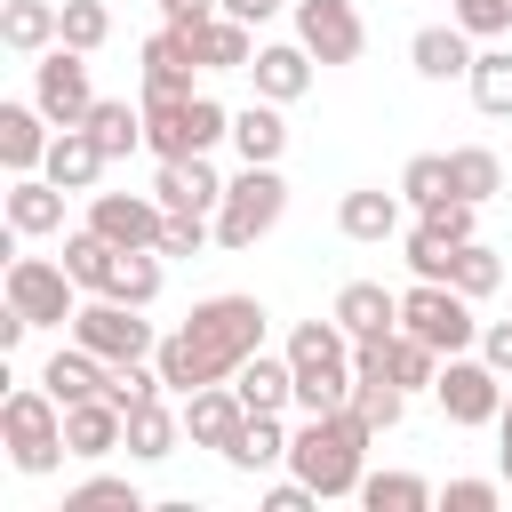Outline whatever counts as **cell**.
<instances>
[{"instance_id":"cell-6","label":"cell","mask_w":512,"mask_h":512,"mask_svg":"<svg viewBox=\"0 0 512 512\" xmlns=\"http://www.w3.org/2000/svg\"><path fill=\"white\" fill-rule=\"evenodd\" d=\"M0 296H8L32 328H72V312H80V280H72L64 264H48V256H8Z\"/></svg>"},{"instance_id":"cell-39","label":"cell","mask_w":512,"mask_h":512,"mask_svg":"<svg viewBox=\"0 0 512 512\" xmlns=\"http://www.w3.org/2000/svg\"><path fill=\"white\" fill-rule=\"evenodd\" d=\"M456 184H448V152H416L408 168H400V200L408 208H432V200H448Z\"/></svg>"},{"instance_id":"cell-16","label":"cell","mask_w":512,"mask_h":512,"mask_svg":"<svg viewBox=\"0 0 512 512\" xmlns=\"http://www.w3.org/2000/svg\"><path fill=\"white\" fill-rule=\"evenodd\" d=\"M8 232L16 240H48V232H64V184L56 176H8Z\"/></svg>"},{"instance_id":"cell-54","label":"cell","mask_w":512,"mask_h":512,"mask_svg":"<svg viewBox=\"0 0 512 512\" xmlns=\"http://www.w3.org/2000/svg\"><path fill=\"white\" fill-rule=\"evenodd\" d=\"M496 472H504V488H512V432H504V448H496Z\"/></svg>"},{"instance_id":"cell-34","label":"cell","mask_w":512,"mask_h":512,"mask_svg":"<svg viewBox=\"0 0 512 512\" xmlns=\"http://www.w3.org/2000/svg\"><path fill=\"white\" fill-rule=\"evenodd\" d=\"M472 104L488 120H512V48H480L472 56Z\"/></svg>"},{"instance_id":"cell-11","label":"cell","mask_w":512,"mask_h":512,"mask_svg":"<svg viewBox=\"0 0 512 512\" xmlns=\"http://www.w3.org/2000/svg\"><path fill=\"white\" fill-rule=\"evenodd\" d=\"M152 200H160L168 216H216V208H224V176L208 168V152H184V160H160Z\"/></svg>"},{"instance_id":"cell-14","label":"cell","mask_w":512,"mask_h":512,"mask_svg":"<svg viewBox=\"0 0 512 512\" xmlns=\"http://www.w3.org/2000/svg\"><path fill=\"white\" fill-rule=\"evenodd\" d=\"M192 72H208L200 48H192V32L184 24H160L144 40V96H192Z\"/></svg>"},{"instance_id":"cell-35","label":"cell","mask_w":512,"mask_h":512,"mask_svg":"<svg viewBox=\"0 0 512 512\" xmlns=\"http://www.w3.org/2000/svg\"><path fill=\"white\" fill-rule=\"evenodd\" d=\"M448 280L480 304V296H496V288H504V256H496L488 240H464V248H456V264H448Z\"/></svg>"},{"instance_id":"cell-40","label":"cell","mask_w":512,"mask_h":512,"mask_svg":"<svg viewBox=\"0 0 512 512\" xmlns=\"http://www.w3.org/2000/svg\"><path fill=\"white\" fill-rule=\"evenodd\" d=\"M392 384H400V392H432V384H440V352H432L424 336H408V328H400V344H392Z\"/></svg>"},{"instance_id":"cell-26","label":"cell","mask_w":512,"mask_h":512,"mask_svg":"<svg viewBox=\"0 0 512 512\" xmlns=\"http://www.w3.org/2000/svg\"><path fill=\"white\" fill-rule=\"evenodd\" d=\"M232 152H240V160H264V168H280V152H288V120H280V104H272V96H256V104H240V112H232Z\"/></svg>"},{"instance_id":"cell-25","label":"cell","mask_w":512,"mask_h":512,"mask_svg":"<svg viewBox=\"0 0 512 512\" xmlns=\"http://www.w3.org/2000/svg\"><path fill=\"white\" fill-rule=\"evenodd\" d=\"M184 32H192V48H200V64H208V72H248V64H256L248 24H240V16H224V8H216V16H200V24H184Z\"/></svg>"},{"instance_id":"cell-41","label":"cell","mask_w":512,"mask_h":512,"mask_svg":"<svg viewBox=\"0 0 512 512\" xmlns=\"http://www.w3.org/2000/svg\"><path fill=\"white\" fill-rule=\"evenodd\" d=\"M104 40H112V8H104V0H64V48L96 56Z\"/></svg>"},{"instance_id":"cell-46","label":"cell","mask_w":512,"mask_h":512,"mask_svg":"<svg viewBox=\"0 0 512 512\" xmlns=\"http://www.w3.org/2000/svg\"><path fill=\"white\" fill-rule=\"evenodd\" d=\"M440 504H448V512H496V504H504V472H496V480H448Z\"/></svg>"},{"instance_id":"cell-23","label":"cell","mask_w":512,"mask_h":512,"mask_svg":"<svg viewBox=\"0 0 512 512\" xmlns=\"http://www.w3.org/2000/svg\"><path fill=\"white\" fill-rule=\"evenodd\" d=\"M288 424H280V408H248V424H240V440L224 448V464L232 472H272V464H288Z\"/></svg>"},{"instance_id":"cell-22","label":"cell","mask_w":512,"mask_h":512,"mask_svg":"<svg viewBox=\"0 0 512 512\" xmlns=\"http://www.w3.org/2000/svg\"><path fill=\"white\" fill-rule=\"evenodd\" d=\"M328 312H336V328H344V336H376V328H400V296H392L384 280H344Z\"/></svg>"},{"instance_id":"cell-48","label":"cell","mask_w":512,"mask_h":512,"mask_svg":"<svg viewBox=\"0 0 512 512\" xmlns=\"http://www.w3.org/2000/svg\"><path fill=\"white\" fill-rule=\"evenodd\" d=\"M216 232H208V216H168L160 224V256H200Z\"/></svg>"},{"instance_id":"cell-29","label":"cell","mask_w":512,"mask_h":512,"mask_svg":"<svg viewBox=\"0 0 512 512\" xmlns=\"http://www.w3.org/2000/svg\"><path fill=\"white\" fill-rule=\"evenodd\" d=\"M232 384H240L248 408H296V360L288 352H248L232 368Z\"/></svg>"},{"instance_id":"cell-37","label":"cell","mask_w":512,"mask_h":512,"mask_svg":"<svg viewBox=\"0 0 512 512\" xmlns=\"http://www.w3.org/2000/svg\"><path fill=\"white\" fill-rule=\"evenodd\" d=\"M64 512H144V488L120 480V472H96V480H80L64 496Z\"/></svg>"},{"instance_id":"cell-49","label":"cell","mask_w":512,"mask_h":512,"mask_svg":"<svg viewBox=\"0 0 512 512\" xmlns=\"http://www.w3.org/2000/svg\"><path fill=\"white\" fill-rule=\"evenodd\" d=\"M320 504V488L296 472V480H280V488H264V512H312Z\"/></svg>"},{"instance_id":"cell-12","label":"cell","mask_w":512,"mask_h":512,"mask_svg":"<svg viewBox=\"0 0 512 512\" xmlns=\"http://www.w3.org/2000/svg\"><path fill=\"white\" fill-rule=\"evenodd\" d=\"M88 224H96L112 248H160L168 208H160V200H144V192H88Z\"/></svg>"},{"instance_id":"cell-5","label":"cell","mask_w":512,"mask_h":512,"mask_svg":"<svg viewBox=\"0 0 512 512\" xmlns=\"http://www.w3.org/2000/svg\"><path fill=\"white\" fill-rule=\"evenodd\" d=\"M400 328L408 336H424L440 360L448 352H472L480 344V320H472V296L456 288V280H416V288H400Z\"/></svg>"},{"instance_id":"cell-3","label":"cell","mask_w":512,"mask_h":512,"mask_svg":"<svg viewBox=\"0 0 512 512\" xmlns=\"http://www.w3.org/2000/svg\"><path fill=\"white\" fill-rule=\"evenodd\" d=\"M0 440H8V464L16 472H56L72 448H64V400L48 392V384H16L8 400H0Z\"/></svg>"},{"instance_id":"cell-33","label":"cell","mask_w":512,"mask_h":512,"mask_svg":"<svg viewBox=\"0 0 512 512\" xmlns=\"http://www.w3.org/2000/svg\"><path fill=\"white\" fill-rule=\"evenodd\" d=\"M448 184H456L464 200H496V192H504V160H496L488 144H456V152H448Z\"/></svg>"},{"instance_id":"cell-44","label":"cell","mask_w":512,"mask_h":512,"mask_svg":"<svg viewBox=\"0 0 512 512\" xmlns=\"http://www.w3.org/2000/svg\"><path fill=\"white\" fill-rule=\"evenodd\" d=\"M472 216H480V200H464V192H448V200L416 208V224H424V232H440L448 248H464V240H472Z\"/></svg>"},{"instance_id":"cell-38","label":"cell","mask_w":512,"mask_h":512,"mask_svg":"<svg viewBox=\"0 0 512 512\" xmlns=\"http://www.w3.org/2000/svg\"><path fill=\"white\" fill-rule=\"evenodd\" d=\"M144 144L160 152V160H184L192 144H184V96H144Z\"/></svg>"},{"instance_id":"cell-24","label":"cell","mask_w":512,"mask_h":512,"mask_svg":"<svg viewBox=\"0 0 512 512\" xmlns=\"http://www.w3.org/2000/svg\"><path fill=\"white\" fill-rule=\"evenodd\" d=\"M0 40L16 56H48L64 40V0H8L0 8Z\"/></svg>"},{"instance_id":"cell-7","label":"cell","mask_w":512,"mask_h":512,"mask_svg":"<svg viewBox=\"0 0 512 512\" xmlns=\"http://www.w3.org/2000/svg\"><path fill=\"white\" fill-rule=\"evenodd\" d=\"M72 344H88L96 360H152V352H160V336H152L144 304H120V296L80 304V312H72Z\"/></svg>"},{"instance_id":"cell-30","label":"cell","mask_w":512,"mask_h":512,"mask_svg":"<svg viewBox=\"0 0 512 512\" xmlns=\"http://www.w3.org/2000/svg\"><path fill=\"white\" fill-rule=\"evenodd\" d=\"M112 264H120V248L96 232V224H80V232H64V272L88 288V296H104L112 288Z\"/></svg>"},{"instance_id":"cell-19","label":"cell","mask_w":512,"mask_h":512,"mask_svg":"<svg viewBox=\"0 0 512 512\" xmlns=\"http://www.w3.org/2000/svg\"><path fill=\"white\" fill-rule=\"evenodd\" d=\"M104 168H112V160H104V144L88 136V120H80V128H56V144H48V160H40V176H56L64 192H96Z\"/></svg>"},{"instance_id":"cell-20","label":"cell","mask_w":512,"mask_h":512,"mask_svg":"<svg viewBox=\"0 0 512 512\" xmlns=\"http://www.w3.org/2000/svg\"><path fill=\"white\" fill-rule=\"evenodd\" d=\"M176 440H184V408H168V392L128 408V440H120V448H128L136 464H168V456H176Z\"/></svg>"},{"instance_id":"cell-28","label":"cell","mask_w":512,"mask_h":512,"mask_svg":"<svg viewBox=\"0 0 512 512\" xmlns=\"http://www.w3.org/2000/svg\"><path fill=\"white\" fill-rule=\"evenodd\" d=\"M104 376H112V360H96L88 344H56V352H48V368H40V384H48L64 408H72V400H96V392H104Z\"/></svg>"},{"instance_id":"cell-50","label":"cell","mask_w":512,"mask_h":512,"mask_svg":"<svg viewBox=\"0 0 512 512\" xmlns=\"http://www.w3.org/2000/svg\"><path fill=\"white\" fill-rule=\"evenodd\" d=\"M480 360H488L496 376H512V320H488V328H480Z\"/></svg>"},{"instance_id":"cell-9","label":"cell","mask_w":512,"mask_h":512,"mask_svg":"<svg viewBox=\"0 0 512 512\" xmlns=\"http://www.w3.org/2000/svg\"><path fill=\"white\" fill-rule=\"evenodd\" d=\"M432 400L448 408V424H496L504 416V376L488 368V360H464V352H448L440 360V384H432Z\"/></svg>"},{"instance_id":"cell-55","label":"cell","mask_w":512,"mask_h":512,"mask_svg":"<svg viewBox=\"0 0 512 512\" xmlns=\"http://www.w3.org/2000/svg\"><path fill=\"white\" fill-rule=\"evenodd\" d=\"M496 432H512V384H504V416H496Z\"/></svg>"},{"instance_id":"cell-18","label":"cell","mask_w":512,"mask_h":512,"mask_svg":"<svg viewBox=\"0 0 512 512\" xmlns=\"http://www.w3.org/2000/svg\"><path fill=\"white\" fill-rule=\"evenodd\" d=\"M56 120L40 112V104H0V160H8V176H32L40 160H48V136Z\"/></svg>"},{"instance_id":"cell-10","label":"cell","mask_w":512,"mask_h":512,"mask_svg":"<svg viewBox=\"0 0 512 512\" xmlns=\"http://www.w3.org/2000/svg\"><path fill=\"white\" fill-rule=\"evenodd\" d=\"M296 40L320 56V64H352L368 48V24L352 0H296Z\"/></svg>"},{"instance_id":"cell-31","label":"cell","mask_w":512,"mask_h":512,"mask_svg":"<svg viewBox=\"0 0 512 512\" xmlns=\"http://www.w3.org/2000/svg\"><path fill=\"white\" fill-rule=\"evenodd\" d=\"M88 136L104 144V160H128V152L144 144V104H120V96H96V112H88Z\"/></svg>"},{"instance_id":"cell-21","label":"cell","mask_w":512,"mask_h":512,"mask_svg":"<svg viewBox=\"0 0 512 512\" xmlns=\"http://www.w3.org/2000/svg\"><path fill=\"white\" fill-rule=\"evenodd\" d=\"M408 64H416L424 80H472V32H464V24H424V32L408 40Z\"/></svg>"},{"instance_id":"cell-13","label":"cell","mask_w":512,"mask_h":512,"mask_svg":"<svg viewBox=\"0 0 512 512\" xmlns=\"http://www.w3.org/2000/svg\"><path fill=\"white\" fill-rule=\"evenodd\" d=\"M240 424H248V400H240V384L224 376V384H200V392H184V440L192 448H232L240 440Z\"/></svg>"},{"instance_id":"cell-2","label":"cell","mask_w":512,"mask_h":512,"mask_svg":"<svg viewBox=\"0 0 512 512\" xmlns=\"http://www.w3.org/2000/svg\"><path fill=\"white\" fill-rule=\"evenodd\" d=\"M368 424L352 416V400L344 408H328V416H304L296 424V440H288V464L320 488V504L328 496H360V480H368Z\"/></svg>"},{"instance_id":"cell-1","label":"cell","mask_w":512,"mask_h":512,"mask_svg":"<svg viewBox=\"0 0 512 512\" xmlns=\"http://www.w3.org/2000/svg\"><path fill=\"white\" fill-rule=\"evenodd\" d=\"M248 352H264V304L256 296H200L192 312H184V328H168L160 336V376H168V392L184 400V392H200V384H224Z\"/></svg>"},{"instance_id":"cell-51","label":"cell","mask_w":512,"mask_h":512,"mask_svg":"<svg viewBox=\"0 0 512 512\" xmlns=\"http://www.w3.org/2000/svg\"><path fill=\"white\" fill-rule=\"evenodd\" d=\"M216 8H224V0H160L168 24H200V16H216Z\"/></svg>"},{"instance_id":"cell-4","label":"cell","mask_w":512,"mask_h":512,"mask_svg":"<svg viewBox=\"0 0 512 512\" xmlns=\"http://www.w3.org/2000/svg\"><path fill=\"white\" fill-rule=\"evenodd\" d=\"M280 216H288V184H280V168L240 160V176L224 184V208H216V248H256Z\"/></svg>"},{"instance_id":"cell-53","label":"cell","mask_w":512,"mask_h":512,"mask_svg":"<svg viewBox=\"0 0 512 512\" xmlns=\"http://www.w3.org/2000/svg\"><path fill=\"white\" fill-rule=\"evenodd\" d=\"M224 16H240V24H264V16H280V0H224Z\"/></svg>"},{"instance_id":"cell-8","label":"cell","mask_w":512,"mask_h":512,"mask_svg":"<svg viewBox=\"0 0 512 512\" xmlns=\"http://www.w3.org/2000/svg\"><path fill=\"white\" fill-rule=\"evenodd\" d=\"M32 104H40L56 128H80V120L96 112V88H88V56L56 40V48L32 64Z\"/></svg>"},{"instance_id":"cell-47","label":"cell","mask_w":512,"mask_h":512,"mask_svg":"<svg viewBox=\"0 0 512 512\" xmlns=\"http://www.w3.org/2000/svg\"><path fill=\"white\" fill-rule=\"evenodd\" d=\"M456 24L472 40H496V32H512V0H456Z\"/></svg>"},{"instance_id":"cell-42","label":"cell","mask_w":512,"mask_h":512,"mask_svg":"<svg viewBox=\"0 0 512 512\" xmlns=\"http://www.w3.org/2000/svg\"><path fill=\"white\" fill-rule=\"evenodd\" d=\"M352 416H360L368 432H392V424L408 416V392H400V384H360V376H352Z\"/></svg>"},{"instance_id":"cell-15","label":"cell","mask_w":512,"mask_h":512,"mask_svg":"<svg viewBox=\"0 0 512 512\" xmlns=\"http://www.w3.org/2000/svg\"><path fill=\"white\" fill-rule=\"evenodd\" d=\"M120 440H128V408H120L112 392H96V400H72V408H64V448H72L80 464L112 456Z\"/></svg>"},{"instance_id":"cell-43","label":"cell","mask_w":512,"mask_h":512,"mask_svg":"<svg viewBox=\"0 0 512 512\" xmlns=\"http://www.w3.org/2000/svg\"><path fill=\"white\" fill-rule=\"evenodd\" d=\"M224 136H232V112H224L216 96H200V88H192V96H184V144H192V152H208V144H224Z\"/></svg>"},{"instance_id":"cell-52","label":"cell","mask_w":512,"mask_h":512,"mask_svg":"<svg viewBox=\"0 0 512 512\" xmlns=\"http://www.w3.org/2000/svg\"><path fill=\"white\" fill-rule=\"evenodd\" d=\"M24 336H32V320H24V312H16V304H8V312H0V360H8V352H16V344H24Z\"/></svg>"},{"instance_id":"cell-32","label":"cell","mask_w":512,"mask_h":512,"mask_svg":"<svg viewBox=\"0 0 512 512\" xmlns=\"http://www.w3.org/2000/svg\"><path fill=\"white\" fill-rule=\"evenodd\" d=\"M360 504H368V512H432L440 496H432V480H416V472H368V480H360Z\"/></svg>"},{"instance_id":"cell-36","label":"cell","mask_w":512,"mask_h":512,"mask_svg":"<svg viewBox=\"0 0 512 512\" xmlns=\"http://www.w3.org/2000/svg\"><path fill=\"white\" fill-rule=\"evenodd\" d=\"M104 296H120V304H152V296H160V248H120Z\"/></svg>"},{"instance_id":"cell-27","label":"cell","mask_w":512,"mask_h":512,"mask_svg":"<svg viewBox=\"0 0 512 512\" xmlns=\"http://www.w3.org/2000/svg\"><path fill=\"white\" fill-rule=\"evenodd\" d=\"M336 232H344V240H392V232H400V192H384V184L344 192V200H336Z\"/></svg>"},{"instance_id":"cell-17","label":"cell","mask_w":512,"mask_h":512,"mask_svg":"<svg viewBox=\"0 0 512 512\" xmlns=\"http://www.w3.org/2000/svg\"><path fill=\"white\" fill-rule=\"evenodd\" d=\"M312 48L304 40H272V48H256V64H248V80H256V96H272V104H296L304 88H312Z\"/></svg>"},{"instance_id":"cell-45","label":"cell","mask_w":512,"mask_h":512,"mask_svg":"<svg viewBox=\"0 0 512 512\" xmlns=\"http://www.w3.org/2000/svg\"><path fill=\"white\" fill-rule=\"evenodd\" d=\"M448 264H456V248L416 224V232H408V272H416V280H448Z\"/></svg>"}]
</instances>
